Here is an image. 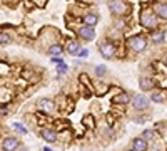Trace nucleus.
<instances>
[{"mask_svg":"<svg viewBox=\"0 0 167 151\" xmlns=\"http://www.w3.org/2000/svg\"><path fill=\"white\" fill-rule=\"evenodd\" d=\"M140 25L145 29H155L157 25V17L152 12H144L140 15Z\"/></svg>","mask_w":167,"mask_h":151,"instance_id":"20e7f679","label":"nucleus"},{"mask_svg":"<svg viewBox=\"0 0 167 151\" xmlns=\"http://www.w3.org/2000/svg\"><path fill=\"white\" fill-rule=\"evenodd\" d=\"M150 39H152V42H155V44H160V42L165 39V32H164V30H157V32H152Z\"/></svg>","mask_w":167,"mask_h":151,"instance_id":"ddd939ff","label":"nucleus"},{"mask_svg":"<svg viewBox=\"0 0 167 151\" xmlns=\"http://www.w3.org/2000/svg\"><path fill=\"white\" fill-rule=\"evenodd\" d=\"M12 126H13V128H15V129L18 131V133H22V134H27V129L23 128V126H22L20 123H13Z\"/></svg>","mask_w":167,"mask_h":151,"instance_id":"412c9836","label":"nucleus"},{"mask_svg":"<svg viewBox=\"0 0 167 151\" xmlns=\"http://www.w3.org/2000/svg\"><path fill=\"white\" fill-rule=\"evenodd\" d=\"M149 104H150V99L145 97L144 94H137V96H134V99H132V106H134L137 111H145L149 108Z\"/></svg>","mask_w":167,"mask_h":151,"instance_id":"7ed1b4c3","label":"nucleus"},{"mask_svg":"<svg viewBox=\"0 0 167 151\" xmlns=\"http://www.w3.org/2000/svg\"><path fill=\"white\" fill-rule=\"evenodd\" d=\"M40 134H42V138L45 139L47 143H55V141H57V134L53 133L52 129H42Z\"/></svg>","mask_w":167,"mask_h":151,"instance_id":"1a4fd4ad","label":"nucleus"},{"mask_svg":"<svg viewBox=\"0 0 167 151\" xmlns=\"http://www.w3.org/2000/svg\"><path fill=\"white\" fill-rule=\"evenodd\" d=\"M97 22H99V17H97L95 13H87V15L84 17V24H85V25H89V27L97 25Z\"/></svg>","mask_w":167,"mask_h":151,"instance_id":"9d476101","label":"nucleus"},{"mask_svg":"<svg viewBox=\"0 0 167 151\" xmlns=\"http://www.w3.org/2000/svg\"><path fill=\"white\" fill-rule=\"evenodd\" d=\"M43 151H52L50 148H47V146H45V148H43Z\"/></svg>","mask_w":167,"mask_h":151,"instance_id":"bb28decb","label":"nucleus"},{"mask_svg":"<svg viewBox=\"0 0 167 151\" xmlns=\"http://www.w3.org/2000/svg\"><path fill=\"white\" fill-rule=\"evenodd\" d=\"M8 113V109L5 108V106H0V114H2V116H5Z\"/></svg>","mask_w":167,"mask_h":151,"instance_id":"a878e982","label":"nucleus"},{"mask_svg":"<svg viewBox=\"0 0 167 151\" xmlns=\"http://www.w3.org/2000/svg\"><path fill=\"white\" fill-rule=\"evenodd\" d=\"M154 136H155V133L152 129H145L144 133H142V138H144V139H152Z\"/></svg>","mask_w":167,"mask_h":151,"instance_id":"aec40b11","label":"nucleus"},{"mask_svg":"<svg viewBox=\"0 0 167 151\" xmlns=\"http://www.w3.org/2000/svg\"><path fill=\"white\" fill-rule=\"evenodd\" d=\"M155 12L160 19H165L167 20V3H157L155 5Z\"/></svg>","mask_w":167,"mask_h":151,"instance_id":"f8f14e48","label":"nucleus"},{"mask_svg":"<svg viewBox=\"0 0 167 151\" xmlns=\"http://www.w3.org/2000/svg\"><path fill=\"white\" fill-rule=\"evenodd\" d=\"M10 42V37L7 34H0V44H8Z\"/></svg>","mask_w":167,"mask_h":151,"instance_id":"4be33fe9","label":"nucleus"},{"mask_svg":"<svg viewBox=\"0 0 167 151\" xmlns=\"http://www.w3.org/2000/svg\"><path fill=\"white\" fill-rule=\"evenodd\" d=\"M164 99H165L164 92H160V91H152L150 101H154V103H164Z\"/></svg>","mask_w":167,"mask_h":151,"instance_id":"2eb2a0df","label":"nucleus"},{"mask_svg":"<svg viewBox=\"0 0 167 151\" xmlns=\"http://www.w3.org/2000/svg\"><path fill=\"white\" fill-rule=\"evenodd\" d=\"M52 62H55V64H62L63 59H62V56H53L52 57Z\"/></svg>","mask_w":167,"mask_h":151,"instance_id":"b1692460","label":"nucleus"},{"mask_svg":"<svg viewBox=\"0 0 167 151\" xmlns=\"http://www.w3.org/2000/svg\"><path fill=\"white\" fill-rule=\"evenodd\" d=\"M78 51H80V44H78V42H70L67 46V52H68V54H72V56L78 54Z\"/></svg>","mask_w":167,"mask_h":151,"instance_id":"dca6fc26","label":"nucleus"},{"mask_svg":"<svg viewBox=\"0 0 167 151\" xmlns=\"http://www.w3.org/2000/svg\"><path fill=\"white\" fill-rule=\"evenodd\" d=\"M95 74L99 76V77L105 76V74H107V67H105V66H97V67H95Z\"/></svg>","mask_w":167,"mask_h":151,"instance_id":"6ab92c4d","label":"nucleus"},{"mask_svg":"<svg viewBox=\"0 0 167 151\" xmlns=\"http://www.w3.org/2000/svg\"><path fill=\"white\" fill-rule=\"evenodd\" d=\"M78 56H80V57H87V56H89V51H87V49H80V51H78Z\"/></svg>","mask_w":167,"mask_h":151,"instance_id":"393cba45","label":"nucleus"},{"mask_svg":"<svg viewBox=\"0 0 167 151\" xmlns=\"http://www.w3.org/2000/svg\"><path fill=\"white\" fill-rule=\"evenodd\" d=\"M40 108L45 109V111H52L53 109V103L50 99H43V101H40Z\"/></svg>","mask_w":167,"mask_h":151,"instance_id":"a211bd4d","label":"nucleus"},{"mask_svg":"<svg viewBox=\"0 0 167 151\" xmlns=\"http://www.w3.org/2000/svg\"><path fill=\"white\" fill-rule=\"evenodd\" d=\"M129 101H130V96L127 92H122V94L114 97V103H117V104H127Z\"/></svg>","mask_w":167,"mask_h":151,"instance_id":"4468645a","label":"nucleus"},{"mask_svg":"<svg viewBox=\"0 0 167 151\" xmlns=\"http://www.w3.org/2000/svg\"><path fill=\"white\" fill-rule=\"evenodd\" d=\"M132 149H135V151H145L147 149V139H144V138L134 139V143H132Z\"/></svg>","mask_w":167,"mask_h":151,"instance_id":"6e6552de","label":"nucleus"},{"mask_svg":"<svg viewBox=\"0 0 167 151\" xmlns=\"http://www.w3.org/2000/svg\"><path fill=\"white\" fill-rule=\"evenodd\" d=\"M140 87L144 91H152L154 89V81L149 79V77H140Z\"/></svg>","mask_w":167,"mask_h":151,"instance_id":"9b49d317","label":"nucleus"},{"mask_svg":"<svg viewBox=\"0 0 167 151\" xmlns=\"http://www.w3.org/2000/svg\"><path fill=\"white\" fill-rule=\"evenodd\" d=\"M62 51H63V47L60 44H53V46L48 47V54H52V56H60Z\"/></svg>","mask_w":167,"mask_h":151,"instance_id":"f3484780","label":"nucleus"},{"mask_svg":"<svg viewBox=\"0 0 167 151\" xmlns=\"http://www.w3.org/2000/svg\"><path fill=\"white\" fill-rule=\"evenodd\" d=\"M3 151H15L18 148V139L17 138H5L2 143Z\"/></svg>","mask_w":167,"mask_h":151,"instance_id":"0eeeda50","label":"nucleus"},{"mask_svg":"<svg viewBox=\"0 0 167 151\" xmlns=\"http://www.w3.org/2000/svg\"><path fill=\"white\" fill-rule=\"evenodd\" d=\"M57 71L58 72H60V74H65V72L68 71V67L65 66V64H63V62H62V64H58V67H57Z\"/></svg>","mask_w":167,"mask_h":151,"instance_id":"5701e85b","label":"nucleus"},{"mask_svg":"<svg viewBox=\"0 0 167 151\" xmlns=\"http://www.w3.org/2000/svg\"><path fill=\"white\" fill-rule=\"evenodd\" d=\"M78 37L84 39V40H87V42L94 40V39H95V30H94V27H89V25L80 27V29H78Z\"/></svg>","mask_w":167,"mask_h":151,"instance_id":"39448f33","label":"nucleus"},{"mask_svg":"<svg viewBox=\"0 0 167 151\" xmlns=\"http://www.w3.org/2000/svg\"><path fill=\"white\" fill-rule=\"evenodd\" d=\"M109 10L114 13V15H124V13H127V10H129V5H127L124 0H110Z\"/></svg>","mask_w":167,"mask_h":151,"instance_id":"f257e3e1","label":"nucleus"},{"mask_svg":"<svg viewBox=\"0 0 167 151\" xmlns=\"http://www.w3.org/2000/svg\"><path fill=\"white\" fill-rule=\"evenodd\" d=\"M129 47L134 52H144L147 49V40L142 35H134L129 39Z\"/></svg>","mask_w":167,"mask_h":151,"instance_id":"f03ea898","label":"nucleus"},{"mask_svg":"<svg viewBox=\"0 0 167 151\" xmlns=\"http://www.w3.org/2000/svg\"><path fill=\"white\" fill-rule=\"evenodd\" d=\"M100 54L105 57V59H112L115 54V46L112 42H104L100 44Z\"/></svg>","mask_w":167,"mask_h":151,"instance_id":"423d86ee","label":"nucleus"}]
</instances>
